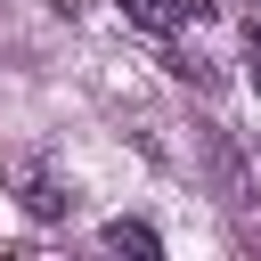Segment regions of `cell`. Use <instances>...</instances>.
Segmentation results:
<instances>
[{"instance_id": "6da1fadb", "label": "cell", "mask_w": 261, "mask_h": 261, "mask_svg": "<svg viewBox=\"0 0 261 261\" xmlns=\"http://www.w3.org/2000/svg\"><path fill=\"white\" fill-rule=\"evenodd\" d=\"M122 16L147 33H188V24H204V0H122Z\"/></svg>"}, {"instance_id": "7a4b0ae2", "label": "cell", "mask_w": 261, "mask_h": 261, "mask_svg": "<svg viewBox=\"0 0 261 261\" xmlns=\"http://www.w3.org/2000/svg\"><path fill=\"white\" fill-rule=\"evenodd\" d=\"M106 245H114V253H155V228H139V220H114V228H106Z\"/></svg>"}, {"instance_id": "3957f363", "label": "cell", "mask_w": 261, "mask_h": 261, "mask_svg": "<svg viewBox=\"0 0 261 261\" xmlns=\"http://www.w3.org/2000/svg\"><path fill=\"white\" fill-rule=\"evenodd\" d=\"M24 204H33V212H65V196H57L49 179H24Z\"/></svg>"}, {"instance_id": "277c9868", "label": "cell", "mask_w": 261, "mask_h": 261, "mask_svg": "<svg viewBox=\"0 0 261 261\" xmlns=\"http://www.w3.org/2000/svg\"><path fill=\"white\" fill-rule=\"evenodd\" d=\"M253 82H261V49H253Z\"/></svg>"}, {"instance_id": "5b68a950", "label": "cell", "mask_w": 261, "mask_h": 261, "mask_svg": "<svg viewBox=\"0 0 261 261\" xmlns=\"http://www.w3.org/2000/svg\"><path fill=\"white\" fill-rule=\"evenodd\" d=\"M253 49H261V16H253Z\"/></svg>"}, {"instance_id": "8992f818", "label": "cell", "mask_w": 261, "mask_h": 261, "mask_svg": "<svg viewBox=\"0 0 261 261\" xmlns=\"http://www.w3.org/2000/svg\"><path fill=\"white\" fill-rule=\"evenodd\" d=\"M253 8H261V0H253Z\"/></svg>"}]
</instances>
